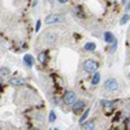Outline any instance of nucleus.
Masks as SVG:
<instances>
[{
  "label": "nucleus",
  "instance_id": "obj_1",
  "mask_svg": "<svg viewBox=\"0 0 130 130\" xmlns=\"http://www.w3.org/2000/svg\"><path fill=\"white\" fill-rule=\"evenodd\" d=\"M64 21V16L60 14V13H52L50 16L46 17L44 20V24L46 25H53V24H59V22H62Z\"/></svg>",
  "mask_w": 130,
  "mask_h": 130
},
{
  "label": "nucleus",
  "instance_id": "obj_2",
  "mask_svg": "<svg viewBox=\"0 0 130 130\" xmlns=\"http://www.w3.org/2000/svg\"><path fill=\"white\" fill-rule=\"evenodd\" d=\"M98 68H99V64H98L95 60H92V59L86 60L85 64H83V69H85L86 73H95L98 70Z\"/></svg>",
  "mask_w": 130,
  "mask_h": 130
},
{
  "label": "nucleus",
  "instance_id": "obj_3",
  "mask_svg": "<svg viewBox=\"0 0 130 130\" xmlns=\"http://www.w3.org/2000/svg\"><path fill=\"white\" fill-rule=\"evenodd\" d=\"M104 89L108 91H116L118 89V82L115 78H108L104 82Z\"/></svg>",
  "mask_w": 130,
  "mask_h": 130
},
{
  "label": "nucleus",
  "instance_id": "obj_4",
  "mask_svg": "<svg viewBox=\"0 0 130 130\" xmlns=\"http://www.w3.org/2000/svg\"><path fill=\"white\" fill-rule=\"evenodd\" d=\"M75 99H77V96H75V94L73 91H67L64 94V98H62V100L64 103L67 104V105H70L75 102Z\"/></svg>",
  "mask_w": 130,
  "mask_h": 130
},
{
  "label": "nucleus",
  "instance_id": "obj_5",
  "mask_svg": "<svg viewBox=\"0 0 130 130\" xmlns=\"http://www.w3.org/2000/svg\"><path fill=\"white\" fill-rule=\"evenodd\" d=\"M56 38H57V35L55 32H46V34L43 35V39H44L46 43H53L56 40Z\"/></svg>",
  "mask_w": 130,
  "mask_h": 130
},
{
  "label": "nucleus",
  "instance_id": "obj_6",
  "mask_svg": "<svg viewBox=\"0 0 130 130\" xmlns=\"http://www.w3.org/2000/svg\"><path fill=\"white\" fill-rule=\"evenodd\" d=\"M83 107H85V102L83 100H75L73 103V111H74V113H78L81 109H83Z\"/></svg>",
  "mask_w": 130,
  "mask_h": 130
},
{
  "label": "nucleus",
  "instance_id": "obj_7",
  "mask_svg": "<svg viewBox=\"0 0 130 130\" xmlns=\"http://www.w3.org/2000/svg\"><path fill=\"white\" fill-rule=\"evenodd\" d=\"M104 40L108 43V44H111V43H113V42H116L117 39L115 38V35L112 34L111 31H105L104 32Z\"/></svg>",
  "mask_w": 130,
  "mask_h": 130
},
{
  "label": "nucleus",
  "instance_id": "obj_8",
  "mask_svg": "<svg viewBox=\"0 0 130 130\" xmlns=\"http://www.w3.org/2000/svg\"><path fill=\"white\" fill-rule=\"evenodd\" d=\"M82 130H95V124H94V121L92 120H90V121H83L82 122Z\"/></svg>",
  "mask_w": 130,
  "mask_h": 130
},
{
  "label": "nucleus",
  "instance_id": "obj_9",
  "mask_svg": "<svg viewBox=\"0 0 130 130\" xmlns=\"http://www.w3.org/2000/svg\"><path fill=\"white\" fill-rule=\"evenodd\" d=\"M24 82H25L24 78H20V77H13L9 79V83L13 86H21V85H24Z\"/></svg>",
  "mask_w": 130,
  "mask_h": 130
},
{
  "label": "nucleus",
  "instance_id": "obj_10",
  "mask_svg": "<svg viewBox=\"0 0 130 130\" xmlns=\"http://www.w3.org/2000/svg\"><path fill=\"white\" fill-rule=\"evenodd\" d=\"M24 64L26 65L27 68H31L32 64H34V59H32L31 55H25L24 56Z\"/></svg>",
  "mask_w": 130,
  "mask_h": 130
},
{
  "label": "nucleus",
  "instance_id": "obj_11",
  "mask_svg": "<svg viewBox=\"0 0 130 130\" xmlns=\"http://www.w3.org/2000/svg\"><path fill=\"white\" fill-rule=\"evenodd\" d=\"M95 48H96V44H95V43H92V42H89V43H86V44L83 46V50L85 51H89V52H92Z\"/></svg>",
  "mask_w": 130,
  "mask_h": 130
},
{
  "label": "nucleus",
  "instance_id": "obj_12",
  "mask_svg": "<svg viewBox=\"0 0 130 130\" xmlns=\"http://www.w3.org/2000/svg\"><path fill=\"white\" fill-rule=\"evenodd\" d=\"M73 13L77 14L78 17H83V13H82V8L81 7H73Z\"/></svg>",
  "mask_w": 130,
  "mask_h": 130
},
{
  "label": "nucleus",
  "instance_id": "obj_13",
  "mask_svg": "<svg viewBox=\"0 0 130 130\" xmlns=\"http://www.w3.org/2000/svg\"><path fill=\"white\" fill-rule=\"evenodd\" d=\"M99 82H100V74H99V73L96 72V73L94 74V77H92V79H91V83H92V85H98V83H99Z\"/></svg>",
  "mask_w": 130,
  "mask_h": 130
},
{
  "label": "nucleus",
  "instance_id": "obj_14",
  "mask_svg": "<svg viewBox=\"0 0 130 130\" xmlns=\"http://www.w3.org/2000/svg\"><path fill=\"white\" fill-rule=\"evenodd\" d=\"M102 105L104 108H113L115 102H109V100H102Z\"/></svg>",
  "mask_w": 130,
  "mask_h": 130
},
{
  "label": "nucleus",
  "instance_id": "obj_15",
  "mask_svg": "<svg viewBox=\"0 0 130 130\" xmlns=\"http://www.w3.org/2000/svg\"><path fill=\"white\" fill-rule=\"evenodd\" d=\"M38 60L40 62H46L47 61V53L46 52H40L39 55H38Z\"/></svg>",
  "mask_w": 130,
  "mask_h": 130
},
{
  "label": "nucleus",
  "instance_id": "obj_16",
  "mask_svg": "<svg viewBox=\"0 0 130 130\" xmlns=\"http://www.w3.org/2000/svg\"><path fill=\"white\" fill-rule=\"evenodd\" d=\"M116 48H117V40L113 42V43H111L109 48H108V52H109V53H113V52L116 51Z\"/></svg>",
  "mask_w": 130,
  "mask_h": 130
},
{
  "label": "nucleus",
  "instance_id": "obj_17",
  "mask_svg": "<svg viewBox=\"0 0 130 130\" xmlns=\"http://www.w3.org/2000/svg\"><path fill=\"white\" fill-rule=\"evenodd\" d=\"M89 113H90V108H87V109H86V112H85V113L82 115V117L79 118V122H81V124H82V122H83V121L86 120V118H87V116H89Z\"/></svg>",
  "mask_w": 130,
  "mask_h": 130
},
{
  "label": "nucleus",
  "instance_id": "obj_18",
  "mask_svg": "<svg viewBox=\"0 0 130 130\" xmlns=\"http://www.w3.org/2000/svg\"><path fill=\"white\" fill-rule=\"evenodd\" d=\"M0 73H2L3 75H8L10 72H9V69H8V68H5V67H4V68H0Z\"/></svg>",
  "mask_w": 130,
  "mask_h": 130
},
{
  "label": "nucleus",
  "instance_id": "obj_19",
  "mask_svg": "<svg viewBox=\"0 0 130 130\" xmlns=\"http://www.w3.org/2000/svg\"><path fill=\"white\" fill-rule=\"evenodd\" d=\"M55 120H56L55 112H50V122H55Z\"/></svg>",
  "mask_w": 130,
  "mask_h": 130
},
{
  "label": "nucleus",
  "instance_id": "obj_20",
  "mask_svg": "<svg viewBox=\"0 0 130 130\" xmlns=\"http://www.w3.org/2000/svg\"><path fill=\"white\" fill-rule=\"evenodd\" d=\"M127 21H129V13H126V14L122 17V20H121V25H125Z\"/></svg>",
  "mask_w": 130,
  "mask_h": 130
},
{
  "label": "nucleus",
  "instance_id": "obj_21",
  "mask_svg": "<svg viewBox=\"0 0 130 130\" xmlns=\"http://www.w3.org/2000/svg\"><path fill=\"white\" fill-rule=\"evenodd\" d=\"M40 25H42L40 20H38V21H37V25H35V31H39V29H40Z\"/></svg>",
  "mask_w": 130,
  "mask_h": 130
},
{
  "label": "nucleus",
  "instance_id": "obj_22",
  "mask_svg": "<svg viewBox=\"0 0 130 130\" xmlns=\"http://www.w3.org/2000/svg\"><path fill=\"white\" fill-rule=\"evenodd\" d=\"M57 2H59V3H61V4H64V3H68L69 0H57Z\"/></svg>",
  "mask_w": 130,
  "mask_h": 130
},
{
  "label": "nucleus",
  "instance_id": "obj_23",
  "mask_svg": "<svg viewBox=\"0 0 130 130\" xmlns=\"http://www.w3.org/2000/svg\"><path fill=\"white\" fill-rule=\"evenodd\" d=\"M2 82H3V78H2V77H0V83H2Z\"/></svg>",
  "mask_w": 130,
  "mask_h": 130
},
{
  "label": "nucleus",
  "instance_id": "obj_24",
  "mask_svg": "<svg viewBox=\"0 0 130 130\" xmlns=\"http://www.w3.org/2000/svg\"><path fill=\"white\" fill-rule=\"evenodd\" d=\"M48 2H50V3H51V4H52V3H53V0H48Z\"/></svg>",
  "mask_w": 130,
  "mask_h": 130
},
{
  "label": "nucleus",
  "instance_id": "obj_25",
  "mask_svg": "<svg viewBox=\"0 0 130 130\" xmlns=\"http://www.w3.org/2000/svg\"><path fill=\"white\" fill-rule=\"evenodd\" d=\"M35 130H38V129H35Z\"/></svg>",
  "mask_w": 130,
  "mask_h": 130
}]
</instances>
